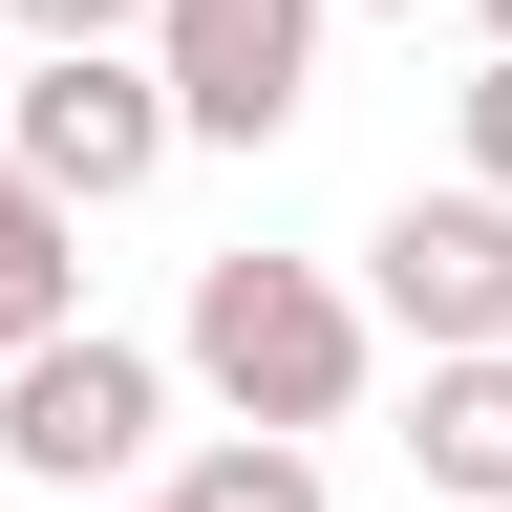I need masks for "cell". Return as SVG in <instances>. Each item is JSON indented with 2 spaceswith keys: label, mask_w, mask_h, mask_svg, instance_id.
I'll use <instances>...</instances> for the list:
<instances>
[{
  "label": "cell",
  "mask_w": 512,
  "mask_h": 512,
  "mask_svg": "<svg viewBox=\"0 0 512 512\" xmlns=\"http://www.w3.org/2000/svg\"><path fill=\"white\" fill-rule=\"evenodd\" d=\"M363 363H384V320L342 256H192V320H171V384H214L235 427H342L363 406Z\"/></svg>",
  "instance_id": "obj_1"
},
{
  "label": "cell",
  "mask_w": 512,
  "mask_h": 512,
  "mask_svg": "<svg viewBox=\"0 0 512 512\" xmlns=\"http://www.w3.org/2000/svg\"><path fill=\"white\" fill-rule=\"evenodd\" d=\"M150 448H171V363H150V342L64 320V342L0 363V470H43L64 512H86V491H150Z\"/></svg>",
  "instance_id": "obj_2"
},
{
  "label": "cell",
  "mask_w": 512,
  "mask_h": 512,
  "mask_svg": "<svg viewBox=\"0 0 512 512\" xmlns=\"http://www.w3.org/2000/svg\"><path fill=\"white\" fill-rule=\"evenodd\" d=\"M0 150H22L64 214H128L192 128H171V86H150V43H22V86H0Z\"/></svg>",
  "instance_id": "obj_3"
},
{
  "label": "cell",
  "mask_w": 512,
  "mask_h": 512,
  "mask_svg": "<svg viewBox=\"0 0 512 512\" xmlns=\"http://www.w3.org/2000/svg\"><path fill=\"white\" fill-rule=\"evenodd\" d=\"M320 22L342 0H150V86L192 150H278V128L320 107Z\"/></svg>",
  "instance_id": "obj_4"
},
{
  "label": "cell",
  "mask_w": 512,
  "mask_h": 512,
  "mask_svg": "<svg viewBox=\"0 0 512 512\" xmlns=\"http://www.w3.org/2000/svg\"><path fill=\"white\" fill-rule=\"evenodd\" d=\"M363 320H384L406 363L512 342V192H470V171H448V192H406V214L363 235Z\"/></svg>",
  "instance_id": "obj_5"
},
{
  "label": "cell",
  "mask_w": 512,
  "mask_h": 512,
  "mask_svg": "<svg viewBox=\"0 0 512 512\" xmlns=\"http://www.w3.org/2000/svg\"><path fill=\"white\" fill-rule=\"evenodd\" d=\"M406 470H427L448 512H512V342H470V363L406 384Z\"/></svg>",
  "instance_id": "obj_6"
},
{
  "label": "cell",
  "mask_w": 512,
  "mask_h": 512,
  "mask_svg": "<svg viewBox=\"0 0 512 512\" xmlns=\"http://www.w3.org/2000/svg\"><path fill=\"white\" fill-rule=\"evenodd\" d=\"M64 320H86V214H64V192L0 150V363H22V342H64Z\"/></svg>",
  "instance_id": "obj_7"
},
{
  "label": "cell",
  "mask_w": 512,
  "mask_h": 512,
  "mask_svg": "<svg viewBox=\"0 0 512 512\" xmlns=\"http://www.w3.org/2000/svg\"><path fill=\"white\" fill-rule=\"evenodd\" d=\"M171 491H192V512H342V491H320V448H299V427H214V448H192Z\"/></svg>",
  "instance_id": "obj_8"
},
{
  "label": "cell",
  "mask_w": 512,
  "mask_h": 512,
  "mask_svg": "<svg viewBox=\"0 0 512 512\" xmlns=\"http://www.w3.org/2000/svg\"><path fill=\"white\" fill-rule=\"evenodd\" d=\"M448 150H470V192H512V43L470 64V86H448Z\"/></svg>",
  "instance_id": "obj_9"
},
{
  "label": "cell",
  "mask_w": 512,
  "mask_h": 512,
  "mask_svg": "<svg viewBox=\"0 0 512 512\" xmlns=\"http://www.w3.org/2000/svg\"><path fill=\"white\" fill-rule=\"evenodd\" d=\"M22 43H150V0H0Z\"/></svg>",
  "instance_id": "obj_10"
},
{
  "label": "cell",
  "mask_w": 512,
  "mask_h": 512,
  "mask_svg": "<svg viewBox=\"0 0 512 512\" xmlns=\"http://www.w3.org/2000/svg\"><path fill=\"white\" fill-rule=\"evenodd\" d=\"M0 86H22V22H0Z\"/></svg>",
  "instance_id": "obj_11"
},
{
  "label": "cell",
  "mask_w": 512,
  "mask_h": 512,
  "mask_svg": "<svg viewBox=\"0 0 512 512\" xmlns=\"http://www.w3.org/2000/svg\"><path fill=\"white\" fill-rule=\"evenodd\" d=\"M363 22H427V0H363Z\"/></svg>",
  "instance_id": "obj_12"
},
{
  "label": "cell",
  "mask_w": 512,
  "mask_h": 512,
  "mask_svg": "<svg viewBox=\"0 0 512 512\" xmlns=\"http://www.w3.org/2000/svg\"><path fill=\"white\" fill-rule=\"evenodd\" d=\"M470 22H491V43H512V0H470Z\"/></svg>",
  "instance_id": "obj_13"
},
{
  "label": "cell",
  "mask_w": 512,
  "mask_h": 512,
  "mask_svg": "<svg viewBox=\"0 0 512 512\" xmlns=\"http://www.w3.org/2000/svg\"><path fill=\"white\" fill-rule=\"evenodd\" d=\"M128 512H192V491H128Z\"/></svg>",
  "instance_id": "obj_14"
}]
</instances>
